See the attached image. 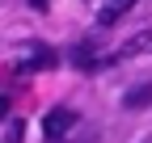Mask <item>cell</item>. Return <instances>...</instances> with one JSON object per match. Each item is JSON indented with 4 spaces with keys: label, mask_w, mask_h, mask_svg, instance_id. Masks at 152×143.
<instances>
[{
    "label": "cell",
    "mask_w": 152,
    "mask_h": 143,
    "mask_svg": "<svg viewBox=\"0 0 152 143\" xmlns=\"http://www.w3.org/2000/svg\"><path fill=\"white\" fill-rule=\"evenodd\" d=\"M21 139H26V122H21V118H13L9 126H4V143H21Z\"/></svg>",
    "instance_id": "5b68a950"
},
{
    "label": "cell",
    "mask_w": 152,
    "mask_h": 143,
    "mask_svg": "<svg viewBox=\"0 0 152 143\" xmlns=\"http://www.w3.org/2000/svg\"><path fill=\"white\" fill-rule=\"evenodd\" d=\"M68 131H76V114L68 110V105H55V110L42 118V135H47L51 143H59Z\"/></svg>",
    "instance_id": "6da1fadb"
},
{
    "label": "cell",
    "mask_w": 152,
    "mask_h": 143,
    "mask_svg": "<svg viewBox=\"0 0 152 143\" xmlns=\"http://www.w3.org/2000/svg\"><path fill=\"white\" fill-rule=\"evenodd\" d=\"M0 118H9V97L0 93Z\"/></svg>",
    "instance_id": "8992f818"
},
{
    "label": "cell",
    "mask_w": 152,
    "mask_h": 143,
    "mask_svg": "<svg viewBox=\"0 0 152 143\" xmlns=\"http://www.w3.org/2000/svg\"><path fill=\"white\" fill-rule=\"evenodd\" d=\"M123 105H127V110H144V105H152V84H135V88H127Z\"/></svg>",
    "instance_id": "3957f363"
},
{
    "label": "cell",
    "mask_w": 152,
    "mask_h": 143,
    "mask_svg": "<svg viewBox=\"0 0 152 143\" xmlns=\"http://www.w3.org/2000/svg\"><path fill=\"white\" fill-rule=\"evenodd\" d=\"M21 67H26V72H47V67H55V51H51V46H34Z\"/></svg>",
    "instance_id": "7a4b0ae2"
},
{
    "label": "cell",
    "mask_w": 152,
    "mask_h": 143,
    "mask_svg": "<svg viewBox=\"0 0 152 143\" xmlns=\"http://www.w3.org/2000/svg\"><path fill=\"white\" fill-rule=\"evenodd\" d=\"M30 9H47V0H30Z\"/></svg>",
    "instance_id": "52a82bcc"
},
{
    "label": "cell",
    "mask_w": 152,
    "mask_h": 143,
    "mask_svg": "<svg viewBox=\"0 0 152 143\" xmlns=\"http://www.w3.org/2000/svg\"><path fill=\"white\" fill-rule=\"evenodd\" d=\"M131 4H135V0H106V9L97 13V21H102V25H110V21H118V17H123V13H127Z\"/></svg>",
    "instance_id": "277c9868"
}]
</instances>
